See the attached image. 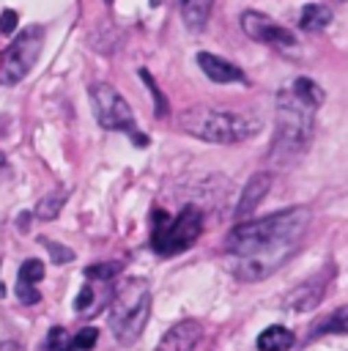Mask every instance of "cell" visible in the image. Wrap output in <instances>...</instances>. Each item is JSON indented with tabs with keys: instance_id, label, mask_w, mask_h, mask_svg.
Masks as SVG:
<instances>
[{
	"instance_id": "cell-7",
	"label": "cell",
	"mask_w": 348,
	"mask_h": 351,
	"mask_svg": "<svg viewBox=\"0 0 348 351\" xmlns=\"http://www.w3.org/2000/svg\"><path fill=\"white\" fill-rule=\"evenodd\" d=\"M90 101H93V112L96 121L104 129L112 132H126L129 137H137L140 145H145V137L137 134V123H134V112L129 107V101L121 96V90L110 82H96L90 85Z\"/></svg>"
},
{
	"instance_id": "cell-25",
	"label": "cell",
	"mask_w": 348,
	"mask_h": 351,
	"mask_svg": "<svg viewBox=\"0 0 348 351\" xmlns=\"http://www.w3.org/2000/svg\"><path fill=\"white\" fill-rule=\"evenodd\" d=\"M16 22H19V16H16V11H3V16H0V33H14L16 30Z\"/></svg>"
},
{
	"instance_id": "cell-20",
	"label": "cell",
	"mask_w": 348,
	"mask_h": 351,
	"mask_svg": "<svg viewBox=\"0 0 348 351\" xmlns=\"http://www.w3.org/2000/svg\"><path fill=\"white\" fill-rule=\"evenodd\" d=\"M47 348L49 351H71V337L66 335L63 326H52L47 335Z\"/></svg>"
},
{
	"instance_id": "cell-17",
	"label": "cell",
	"mask_w": 348,
	"mask_h": 351,
	"mask_svg": "<svg viewBox=\"0 0 348 351\" xmlns=\"http://www.w3.org/2000/svg\"><path fill=\"white\" fill-rule=\"evenodd\" d=\"M63 203H66V192H63V189H58V192H52V195H47V197H41V200H38L36 214H38L41 219H55Z\"/></svg>"
},
{
	"instance_id": "cell-12",
	"label": "cell",
	"mask_w": 348,
	"mask_h": 351,
	"mask_svg": "<svg viewBox=\"0 0 348 351\" xmlns=\"http://www.w3.org/2000/svg\"><path fill=\"white\" fill-rule=\"evenodd\" d=\"M197 340H200V324L192 321V318H186V321L173 324L162 335L156 351H192L197 346Z\"/></svg>"
},
{
	"instance_id": "cell-1",
	"label": "cell",
	"mask_w": 348,
	"mask_h": 351,
	"mask_svg": "<svg viewBox=\"0 0 348 351\" xmlns=\"http://www.w3.org/2000/svg\"><path fill=\"white\" fill-rule=\"evenodd\" d=\"M310 228V208L293 206L263 219H244L225 239V250L230 255V271L244 280L255 282L277 271L299 247L301 236Z\"/></svg>"
},
{
	"instance_id": "cell-28",
	"label": "cell",
	"mask_w": 348,
	"mask_h": 351,
	"mask_svg": "<svg viewBox=\"0 0 348 351\" xmlns=\"http://www.w3.org/2000/svg\"><path fill=\"white\" fill-rule=\"evenodd\" d=\"M0 351H19V346H16V343H3Z\"/></svg>"
},
{
	"instance_id": "cell-18",
	"label": "cell",
	"mask_w": 348,
	"mask_h": 351,
	"mask_svg": "<svg viewBox=\"0 0 348 351\" xmlns=\"http://www.w3.org/2000/svg\"><path fill=\"white\" fill-rule=\"evenodd\" d=\"M96 340H99V329L85 326V329H79V332L71 337V351H90V348L96 346Z\"/></svg>"
},
{
	"instance_id": "cell-29",
	"label": "cell",
	"mask_w": 348,
	"mask_h": 351,
	"mask_svg": "<svg viewBox=\"0 0 348 351\" xmlns=\"http://www.w3.org/2000/svg\"><path fill=\"white\" fill-rule=\"evenodd\" d=\"M0 165H5V156H3V154H0Z\"/></svg>"
},
{
	"instance_id": "cell-27",
	"label": "cell",
	"mask_w": 348,
	"mask_h": 351,
	"mask_svg": "<svg viewBox=\"0 0 348 351\" xmlns=\"http://www.w3.org/2000/svg\"><path fill=\"white\" fill-rule=\"evenodd\" d=\"M16 228H19V230H27V228H30V214H19Z\"/></svg>"
},
{
	"instance_id": "cell-26",
	"label": "cell",
	"mask_w": 348,
	"mask_h": 351,
	"mask_svg": "<svg viewBox=\"0 0 348 351\" xmlns=\"http://www.w3.org/2000/svg\"><path fill=\"white\" fill-rule=\"evenodd\" d=\"M90 302H93V291H90V285H85V288L77 293V299H74V310H77V313H85Z\"/></svg>"
},
{
	"instance_id": "cell-30",
	"label": "cell",
	"mask_w": 348,
	"mask_h": 351,
	"mask_svg": "<svg viewBox=\"0 0 348 351\" xmlns=\"http://www.w3.org/2000/svg\"><path fill=\"white\" fill-rule=\"evenodd\" d=\"M151 3H156V0H151Z\"/></svg>"
},
{
	"instance_id": "cell-16",
	"label": "cell",
	"mask_w": 348,
	"mask_h": 351,
	"mask_svg": "<svg viewBox=\"0 0 348 351\" xmlns=\"http://www.w3.org/2000/svg\"><path fill=\"white\" fill-rule=\"evenodd\" d=\"M332 22V8L321 5V3H310L301 8V16H299V27L307 30V33H318L323 27H329Z\"/></svg>"
},
{
	"instance_id": "cell-23",
	"label": "cell",
	"mask_w": 348,
	"mask_h": 351,
	"mask_svg": "<svg viewBox=\"0 0 348 351\" xmlns=\"http://www.w3.org/2000/svg\"><path fill=\"white\" fill-rule=\"evenodd\" d=\"M41 244L49 250L52 263H66V261H71V258H74V252H71L69 247H60V244H58V241H52V239H41Z\"/></svg>"
},
{
	"instance_id": "cell-14",
	"label": "cell",
	"mask_w": 348,
	"mask_h": 351,
	"mask_svg": "<svg viewBox=\"0 0 348 351\" xmlns=\"http://www.w3.org/2000/svg\"><path fill=\"white\" fill-rule=\"evenodd\" d=\"M293 343L296 337L285 326H269L258 335V351H288Z\"/></svg>"
},
{
	"instance_id": "cell-8",
	"label": "cell",
	"mask_w": 348,
	"mask_h": 351,
	"mask_svg": "<svg viewBox=\"0 0 348 351\" xmlns=\"http://www.w3.org/2000/svg\"><path fill=\"white\" fill-rule=\"evenodd\" d=\"M241 30L252 38V41H260V44H269V47H277V49H293L296 47V36L288 30V27H282V25H277L271 16H266V14H260V11H244L241 14Z\"/></svg>"
},
{
	"instance_id": "cell-15",
	"label": "cell",
	"mask_w": 348,
	"mask_h": 351,
	"mask_svg": "<svg viewBox=\"0 0 348 351\" xmlns=\"http://www.w3.org/2000/svg\"><path fill=\"white\" fill-rule=\"evenodd\" d=\"M321 335H348V304L345 307H337L334 313H329L326 318H321L318 324H312L310 340H315Z\"/></svg>"
},
{
	"instance_id": "cell-22",
	"label": "cell",
	"mask_w": 348,
	"mask_h": 351,
	"mask_svg": "<svg viewBox=\"0 0 348 351\" xmlns=\"http://www.w3.org/2000/svg\"><path fill=\"white\" fill-rule=\"evenodd\" d=\"M140 77H142V82L148 85V90H151V96L156 99V112H159V115H167V101H164V96H162V90H159V85H156V82L151 80V74H148L145 69L140 71Z\"/></svg>"
},
{
	"instance_id": "cell-5",
	"label": "cell",
	"mask_w": 348,
	"mask_h": 351,
	"mask_svg": "<svg viewBox=\"0 0 348 351\" xmlns=\"http://www.w3.org/2000/svg\"><path fill=\"white\" fill-rule=\"evenodd\" d=\"M151 222H153L151 250L159 255H175V252L189 250L203 230V217L195 206H184L178 217H170L162 208H156Z\"/></svg>"
},
{
	"instance_id": "cell-10",
	"label": "cell",
	"mask_w": 348,
	"mask_h": 351,
	"mask_svg": "<svg viewBox=\"0 0 348 351\" xmlns=\"http://www.w3.org/2000/svg\"><path fill=\"white\" fill-rule=\"evenodd\" d=\"M271 173H255L247 184H244V189H241V197H238V203H236V211H233V217H236V222H244V219H249L252 214H255V208L263 203V197L269 195V189H271Z\"/></svg>"
},
{
	"instance_id": "cell-11",
	"label": "cell",
	"mask_w": 348,
	"mask_h": 351,
	"mask_svg": "<svg viewBox=\"0 0 348 351\" xmlns=\"http://www.w3.org/2000/svg\"><path fill=\"white\" fill-rule=\"evenodd\" d=\"M197 66H200V71H203L211 82H219V85H227V82H247L244 71H241L236 63H230V60H225V58H219V55H214V52H197Z\"/></svg>"
},
{
	"instance_id": "cell-6",
	"label": "cell",
	"mask_w": 348,
	"mask_h": 351,
	"mask_svg": "<svg viewBox=\"0 0 348 351\" xmlns=\"http://www.w3.org/2000/svg\"><path fill=\"white\" fill-rule=\"evenodd\" d=\"M41 47H44V27H38V25L25 27L0 55V82L3 85L22 82L30 74V69L36 66Z\"/></svg>"
},
{
	"instance_id": "cell-13",
	"label": "cell",
	"mask_w": 348,
	"mask_h": 351,
	"mask_svg": "<svg viewBox=\"0 0 348 351\" xmlns=\"http://www.w3.org/2000/svg\"><path fill=\"white\" fill-rule=\"evenodd\" d=\"M211 8H214V0H181V19L186 30L203 33V27L208 25Z\"/></svg>"
},
{
	"instance_id": "cell-19",
	"label": "cell",
	"mask_w": 348,
	"mask_h": 351,
	"mask_svg": "<svg viewBox=\"0 0 348 351\" xmlns=\"http://www.w3.org/2000/svg\"><path fill=\"white\" fill-rule=\"evenodd\" d=\"M41 277H44V261L30 258V261L22 263V269H19V282H30V285H36Z\"/></svg>"
},
{
	"instance_id": "cell-21",
	"label": "cell",
	"mask_w": 348,
	"mask_h": 351,
	"mask_svg": "<svg viewBox=\"0 0 348 351\" xmlns=\"http://www.w3.org/2000/svg\"><path fill=\"white\" fill-rule=\"evenodd\" d=\"M121 269H123L121 263H96V266H88V269H85V277H90V280H110V277H115Z\"/></svg>"
},
{
	"instance_id": "cell-9",
	"label": "cell",
	"mask_w": 348,
	"mask_h": 351,
	"mask_svg": "<svg viewBox=\"0 0 348 351\" xmlns=\"http://www.w3.org/2000/svg\"><path fill=\"white\" fill-rule=\"evenodd\" d=\"M329 280H332V269H323L321 274L304 280L301 285H296V288L285 296V307H288V310H299V313L318 307L321 299H323V293H326Z\"/></svg>"
},
{
	"instance_id": "cell-4",
	"label": "cell",
	"mask_w": 348,
	"mask_h": 351,
	"mask_svg": "<svg viewBox=\"0 0 348 351\" xmlns=\"http://www.w3.org/2000/svg\"><path fill=\"white\" fill-rule=\"evenodd\" d=\"M151 318V288L145 280H129L110 302V329L121 346L140 340Z\"/></svg>"
},
{
	"instance_id": "cell-2",
	"label": "cell",
	"mask_w": 348,
	"mask_h": 351,
	"mask_svg": "<svg viewBox=\"0 0 348 351\" xmlns=\"http://www.w3.org/2000/svg\"><path fill=\"white\" fill-rule=\"evenodd\" d=\"M323 104V88L310 77H296L277 93V126L269 148L274 167H290L310 145L315 132V110Z\"/></svg>"
},
{
	"instance_id": "cell-24",
	"label": "cell",
	"mask_w": 348,
	"mask_h": 351,
	"mask_svg": "<svg viewBox=\"0 0 348 351\" xmlns=\"http://www.w3.org/2000/svg\"><path fill=\"white\" fill-rule=\"evenodd\" d=\"M16 296H19L25 304H36V302L41 299V293H38L36 285H30V282H19V285H16Z\"/></svg>"
},
{
	"instance_id": "cell-3",
	"label": "cell",
	"mask_w": 348,
	"mask_h": 351,
	"mask_svg": "<svg viewBox=\"0 0 348 351\" xmlns=\"http://www.w3.org/2000/svg\"><path fill=\"white\" fill-rule=\"evenodd\" d=\"M178 126L206 143L233 145L255 137L260 132V118L249 112H233V110H214V107H189L178 115Z\"/></svg>"
}]
</instances>
